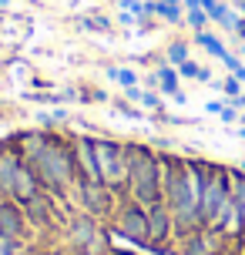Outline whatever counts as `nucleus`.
<instances>
[{
    "instance_id": "1",
    "label": "nucleus",
    "mask_w": 245,
    "mask_h": 255,
    "mask_svg": "<svg viewBox=\"0 0 245 255\" xmlns=\"http://www.w3.org/2000/svg\"><path fill=\"white\" fill-rule=\"evenodd\" d=\"M161 158H165V205L175 215L178 232L202 229V185L208 161L178 158V154H161Z\"/></svg>"
},
{
    "instance_id": "2",
    "label": "nucleus",
    "mask_w": 245,
    "mask_h": 255,
    "mask_svg": "<svg viewBox=\"0 0 245 255\" xmlns=\"http://www.w3.org/2000/svg\"><path fill=\"white\" fill-rule=\"evenodd\" d=\"M20 154L34 171H37L40 185L54 195H64L74 188L78 181V165H74V144L61 138H51L47 131H24L20 138Z\"/></svg>"
},
{
    "instance_id": "3",
    "label": "nucleus",
    "mask_w": 245,
    "mask_h": 255,
    "mask_svg": "<svg viewBox=\"0 0 245 255\" xmlns=\"http://www.w3.org/2000/svg\"><path fill=\"white\" fill-rule=\"evenodd\" d=\"M124 154H128V198L144 208L165 202V158L138 141H124Z\"/></svg>"
},
{
    "instance_id": "4",
    "label": "nucleus",
    "mask_w": 245,
    "mask_h": 255,
    "mask_svg": "<svg viewBox=\"0 0 245 255\" xmlns=\"http://www.w3.org/2000/svg\"><path fill=\"white\" fill-rule=\"evenodd\" d=\"M229 208H232V171L208 165L202 185V229H219Z\"/></svg>"
},
{
    "instance_id": "5",
    "label": "nucleus",
    "mask_w": 245,
    "mask_h": 255,
    "mask_svg": "<svg viewBox=\"0 0 245 255\" xmlns=\"http://www.w3.org/2000/svg\"><path fill=\"white\" fill-rule=\"evenodd\" d=\"M94 141V161H98V178L115 188L121 198L128 195V154H124V141L118 138H91Z\"/></svg>"
},
{
    "instance_id": "6",
    "label": "nucleus",
    "mask_w": 245,
    "mask_h": 255,
    "mask_svg": "<svg viewBox=\"0 0 245 255\" xmlns=\"http://www.w3.org/2000/svg\"><path fill=\"white\" fill-rule=\"evenodd\" d=\"M111 225L121 239H128L131 245H144L151 249V225H148V208L138 205L134 198L124 195V202H118L115 215H111Z\"/></svg>"
},
{
    "instance_id": "7",
    "label": "nucleus",
    "mask_w": 245,
    "mask_h": 255,
    "mask_svg": "<svg viewBox=\"0 0 245 255\" xmlns=\"http://www.w3.org/2000/svg\"><path fill=\"white\" fill-rule=\"evenodd\" d=\"M74 195H78V205H81V212H88V215H94V218H108V215H115V198H121L115 188H108L104 181H98V178H78L74 181Z\"/></svg>"
},
{
    "instance_id": "8",
    "label": "nucleus",
    "mask_w": 245,
    "mask_h": 255,
    "mask_svg": "<svg viewBox=\"0 0 245 255\" xmlns=\"http://www.w3.org/2000/svg\"><path fill=\"white\" fill-rule=\"evenodd\" d=\"M67 242H71V249H88V252H94V242H98V218L88 215V212H78V215L67 218Z\"/></svg>"
},
{
    "instance_id": "9",
    "label": "nucleus",
    "mask_w": 245,
    "mask_h": 255,
    "mask_svg": "<svg viewBox=\"0 0 245 255\" xmlns=\"http://www.w3.org/2000/svg\"><path fill=\"white\" fill-rule=\"evenodd\" d=\"M27 232H30V222L24 215V205L13 198H3L0 202V235L20 242V239H27Z\"/></svg>"
},
{
    "instance_id": "10",
    "label": "nucleus",
    "mask_w": 245,
    "mask_h": 255,
    "mask_svg": "<svg viewBox=\"0 0 245 255\" xmlns=\"http://www.w3.org/2000/svg\"><path fill=\"white\" fill-rule=\"evenodd\" d=\"M148 225H151V249H165V245L171 242V235L178 232L175 215L168 212L165 202H158V205L148 208Z\"/></svg>"
},
{
    "instance_id": "11",
    "label": "nucleus",
    "mask_w": 245,
    "mask_h": 255,
    "mask_svg": "<svg viewBox=\"0 0 245 255\" xmlns=\"http://www.w3.org/2000/svg\"><path fill=\"white\" fill-rule=\"evenodd\" d=\"M222 245H225V239L215 229H195V232H185L181 255H219Z\"/></svg>"
},
{
    "instance_id": "12",
    "label": "nucleus",
    "mask_w": 245,
    "mask_h": 255,
    "mask_svg": "<svg viewBox=\"0 0 245 255\" xmlns=\"http://www.w3.org/2000/svg\"><path fill=\"white\" fill-rule=\"evenodd\" d=\"M24 215L30 222V229H54V205L51 198H44V195H34V198H27L24 202Z\"/></svg>"
},
{
    "instance_id": "13",
    "label": "nucleus",
    "mask_w": 245,
    "mask_h": 255,
    "mask_svg": "<svg viewBox=\"0 0 245 255\" xmlns=\"http://www.w3.org/2000/svg\"><path fill=\"white\" fill-rule=\"evenodd\" d=\"M74 165H78V178H98V161H94V141L91 138H74ZM101 181V178H98Z\"/></svg>"
},
{
    "instance_id": "14",
    "label": "nucleus",
    "mask_w": 245,
    "mask_h": 255,
    "mask_svg": "<svg viewBox=\"0 0 245 255\" xmlns=\"http://www.w3.org/2000/svg\"><path fill=\"white\" fill-rule=\"evenodd\" d=\"M155 88L161 91V94H168V98H175L181 91V74H178L175 64H161L155 71Z\"/></svg>"
},
{
    "instance_id": "15",
    "label": "nucleus",
    "mask_w": 245,
    "mask_h": 255,
    "mask_svg": "<svg viewBox=\"0 0 245 255\" xmlns=\"http://www.w3.org/2000/svg\"><path fill=\"white\" fill-rule=\"evenodd\" d=\"M195 44H198V47H205V51L212 54L215 61H222V64L232 57V51L225 47V40H222L219 34H212V30H198V34H195Z\"/></svg>"
},
{
    "instance_id": "16",
    "label": "nucleus",
    "mask_w": 245,
    "mask_h": 255,
    "mask_svg": "<svg viewBox=\"0 0 245 255\" xmlns=\"http://www.w3.org/2000/svg\"><path fill=\"white\" fill-rule=\"evenodd\" d=\"M155 17L171 27H178V24H185V7L175 3V0H155Z\"/></svg>"
},
{
    "instance_id": "17",
    "label": "nucleus",
    "mask_w": 245,
    "mask_h": 255,
    "mask_svg": "<svg viewBox=\"0 0 245 255\" xmlns=\"http://www.w3.org/2000/svg\"><path fill=\"white\" fill-rule=\"evenodd\" d=\"M188 57H192L188 40H171V44H168V51H165V61L168 64H175V67H178V64H185Z\"/></svg>"
},
{
    "instance_id": "18",
    "label": "nucleus",
    "mask_w": 245,
    "mask_h": 255,
    "mask_svg": "<svg viewBox=\"0 0 245 255\" xmlns=\"http://www.w3.org/2000/svg\"><path fill=\"white\" fill-rule=\"evenodd\" d=\"M185 24L198 34V30H208V24H212V20H208V13L202 10V7H195V10H185Z\"/></svg>"
},
{
    "instance_id": "19",
    "label": "nucleus",
    "mask_w": 245,
    "mask_h": 255,
    "mask_svg": "<svg viewBox=\"0 0 245 255\" xmlns=\"http://www.w3.org/2000/svg\"><path fill=\"white\" fill-rule=\"evenodd\" d=\"M245 94V84L242 81H239V77H225V81H222V98H225V101H235V98H242Z\"/></svg>"
},
{
    "instance_id": "20",
    "label": "nucleus",
    "mask_w": 245,
    "mask_h": 255,
    "mask_svg": "<svg viewBox=\"0 0 245 255\" xmlns=\"http://www.w3.org/2000/svg\"><path fill=\"white\" fill-rule=\"evenodd\" d=\"M232 198L245 215V171H232Z\"/></svg>"
},
{
    "instance_id": "21",
    "label": "nucleus",
    "mask_w": 245,
    "mask_h": 255,
    "mask_svg": "<svg viewBox=\"0 0 245 255\" xmlns=\"http://www.w3.org/2000/svg\"><path fill=\"white\" fill-rule=\"evenodd\" d=\"M81 27H88V30H111V20L108 17H101V13H94V17H81Z\"/></svg>"
},
{
    "instance_id": "22",
    "label": "nucleus",
    "mask_w": 245,
    "mask_h": 255,
    "mask_svg": "<svg viewBox=\"0 0 245 255\" xmlns=\"http://www.w3.org/2000/svg\"><path fill=\"white\" fill-rule=\"evenodd\" d=\"M118 84L124 91L134 88V84H138V71H134V67H118Z\"/></svg>"
},
{
    "instance_id": "23",
    "label": "nucleus",
    "mask_w": 245,
    "mask_h": 255,
    "mask_svg": "<svg viewBox=\"0 0 245 255\" xmlns=\"http://www.w3.org/2000/svg\"><path fill=\"white\" fill-rule=\"evenodd\" d=\"M118 111H121L124 118H131V121H141V118H144V108H141V104L134 108L131 101H118Z\"/></svg>"
},
{
    "instance_id": "24",
    "label": "nucleus",
    "mask_w": 245,
    "mask_h": 255,
    "mask_svg": "<svg viewBox=\"0 0 245 255\" xmlns=\"http://www.w3.org/2000/svg\"><path fill=\"white\" fill-rule=\"evenodd\" d=\"M198 67H202V64H198V61H192V57H188L185 64H178V74H181V81H195Z\"/></svg>"
},
{
    "instance_id": "25",
    "label": "nucleus",
    "mask_w": 245,
    "mask_h": 255,
    "mask_svg": "<svg viewBox=\"0 0 245 255\" xmlns=\"http://www.w3.org/2000/svg\"><path fill=\"white\" fill-rule=\"evenodd\" d=\"M239 115H242L239 108H232V104H225V111L219 115V121H222V125H239Z\"/></svg>"
},
{
    "instance_id": "26",
    "label": "nucleus",
    "mask_w": 245,
    "mask_h": 255,
    "mask_svg": "<svg viewBox=\"0 0 245 255\" xmlns=\"http://www.w3.org/2000/svg\"><path fill=\"white\" fill-rule=\"evenodd\" d=\"M17 249H20V242H13V239H7V235H0V255H17Z\"/></svg>"
},
{
    "instance_id": "27",
    "label": "nucleus",
    "mask_w": 245,
    "mask_h": 255,
    "mask_svg": "<svg viewBox=\"0 0 245 255\" xmlns=\"http://www.w3.org/2000/svg\"><path fill=\"white\" fill-rule=\"evenodd\" d=\"M225 104H229V101H225V98H212V101L205 104V111H208V115H215V118H219L222 111H225Z\"/></svg>"
},
{
    "instance_id": "28",
    "label": "nucleus",
    "mask_w": 245,
    "mask_h": 255,
    "mask_svg": "<svg viewBox=\"0 0 245 255\" xmlns=\"http://www.w3.org/2000/svg\"><path fill=\"white\" fill-rule=\"evenodd\" d=\"M141 94H144V88H141V84H134V88H128V91H124V98H128L131 104H141Z\"/></svg>"
},
{
    "instance_id": "29",
    "label": "nucleus",
    "mask_w": 245,
    "mask_h": 255,
    "mask_svg": "<svg viewBox=\"0 0 245 255\" xmlns=\"http://www.w3.org/2000/svg\"><path fill=\"white\" fill-rule=\"evenodd\" d=\"M195 81H202V84H215V77H212V67H198V74H195Z\"/></svg>"
},
{
    "instance_id": "30",
    "label": "nucleus",
    "mask_w": 245,
    "mask_h": 255,
    "mask_svg": "<svg viewBox=\"0 0 245 255\" xmlns=\"http://www.w3.org/2000/svg\"><path fill=\"white\" fill-rule=\"evenodd\" d=\"M181 7L185 10H195V7H202V0H181Z\"/></svg>"
},
{
    "instance_id": "31",
    "label": "nucleus",
    "mask_w": 245,
    "mask_h": 255,
    "mask_svg": "<svg viewBox=\"0 0 245 255\" xmlns=\"http://www.w3.org/2000/svg\"><path fill=\"white\" fill-rule=\"evenodd\" d=\"M232 77H239V81L245 84V64H239V67H235V71H232Z\"/></svg>"
},
{
    "instance_id": "32",
    "label": "nucleus",
    "mask_w": 245,
    "mask_h": 255,
    "mask_svg": "<svg viewBox=\"0 0 245 255\" xmlns=\"http://www.w3.org/2000/svg\"><path fill=\"white\" fill-rule=\"evenodd\" d=\"M171 101H175V104H188V94H185V91H178V94H175Z\"/></svg>"
},
{
    "instance_id": "33",
    "label": "nucleus",
    "mask_w": 245,
    "mask_h": 255,
    "mask_svg": "<svg viewBox=\"0 0 245 255\" xmlns=\"http://www.w3.org/2000/svg\"><path fill=\"white\" fill-rule=\"evenodd\" d=\"M232 7H235V10H239V13H242V17H245V0H235Z\"/></svg>"
},
{
    "instance_id": "34",
    "label": "nucleus",
    "mask_w": 245,
    "mask_h": 255,
    "mask_svg": "<svg viewBox=\"0 0 245 255\" xmlns=\"http://www.w3.org/2000/svg\"><path fill=\"white\" fill-rule=\"evenodd\" d=\"M71 255H94V252H88V249H71Z\"/></svg>"
},
{
    "instance_id": "35",
    "label": "nucleus",
    "mask_w": 245,
    "mask_h": 255,
    "mask_svg": "<svg viewBox=\"0 0 245 255\" xmlns=\"http://www.w3.org/2000/svg\"><path fill=\"white\" fill-rule=\"evenodd\" d=\"M239 57H245V40H242V44H239Z\"/></svg>"
},
{
    "instance_id": "36",
    "label": "nucleus",
    "mask_w": 245,
    "mask_h": 255,
    "mask_svg": "<svg viewBox=\"0 0 245 255\" xmlns=\"http://www.w3.org/2000/svg\"><path fill=\"white\" fill-rule=\"evenodd\" d=\"M239 125H242V128H245V111H242V115H239Z\"/></svg>"
},
{
    "instance_id": "37",
    "label": "nucleus",
    "mask_w": 245,
    "mask_h": 255,
    "mask_svg": "<svg viewBox=\"0 0 245 255\" xmlns=\"http://www.w3.org/2000/svg\"><path fill=\"white\" fill-rule=\"evenodd\" d=\"M239 171H245V158H242V161H239Z\"/></svg>"
},
{
    "instance_id": "38",
    "label": "nucleus",
    "mask_w": 245,
    "mask_h": 255,
    "mask_svg": "<svg viewBox=\"0 0 245 255\" xmlns=\"http://www.w3.org/2000/svg\"><path fill=\"white\" fill-rule=\"evenodd\" d=\"M175 3H181V0H175Z\"/></svg>"
},
{
    "instance_id": "39",
    "label": "nucleus",
    "mask_w": 245,
    "mask_h": 255,
    "mask_svg": "<svg viewBox=\"0 0 245 255\" xmlns=\"http://www.w3.org/2000/svg\"><path fill=\"white\" fill-rule=\"evenodd\" d=\"M242 242H245V235H242Z\"/></svg>"
}]
</instances>
